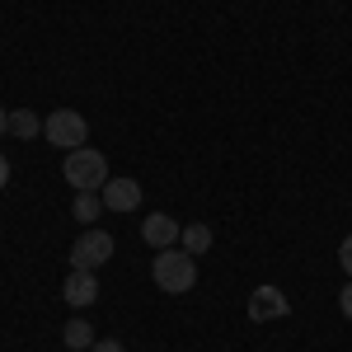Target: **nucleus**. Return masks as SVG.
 Segmentation results:
<instances>
[{
    "label": "nucleus",
    "instance_id": "nucleus-1",
    "mask_svg": "<svg viewBox=\"0 0 352 352\" xmlns=\"http://www.w3.org/2000/svg\"><path fill=\"white\" fill-rule=\"evenodd\" d=\"M151 277H155V287H160L164 296H184V292H192V282H197V258H192L184 244L160 249L151 258Z\"/></svg>",
    "mask_w": 352,
    "mask_h": 352
},
{
    "label": "nucleus",
    "instance_id": "nucleus-2",
    "mask_svg": "<svg viewBox=\"0 0 352 352\" xmlns=\"http://www.w3.org/2000/svg\"><path fill=\"white\" fill-rule=\"evenodd\" d=\"M61 179H66L76 192H99L104 184H109V160H104L99 151H89V146H80V151H66Z\"/></svg>",
    "mask_w": 352,
    "mask_h": 352
},
{
    "label": "nucleus",
    "instance_id": "nucleus-3",
    "mask_svg": "<svg viewBox=\"0 0 352 352\" xmlns=\"http://www.w3.org/2000/svg\"><path fill=\"white\" fill-rule=\"evenodd\" d=\"M43 136L52 141L56 151H80L85 141H89V122L76 109H56L43 118Z\"/></svg>",
    "mask_w": 352,
    "mask_h": 352
},
{
    "label": "nucleus",
    "instance_id": "nucleus-4",
    "mask_svg": "<svg viewBox=\"0 0 352 352\" xmlns=\"http://www.w3.org/2000/svg\"><path fill=\"white\" fill-rule=\"evenodd\" d=\"M113 258V235L99 226H85V235L71 244V268L76 272H99Z\"/></svg>",
    "mask_w": 352,
    "mask_h": 352
},
{
    "label": "nucleus",
    "instance_id": "nucleus-5",
    "mask_svg": "<svg viewBox=\"0 0 352 352\" xmlns=\"http://www.w3.org/2000/svg\"><path fill=\"white\" fill-rule=\"evenodd\" d=\"M292 315V300H287V292H277V287H254L249 292V320L254 324H268V320H287Z\"/></svg>",
    "mask_w": 352,
    "mask_h": 352
},
{
    "label": "nucleus",
    "instance_id": "nucleus-6",
    "mask_svg": "<svg viewBox=\"0 0 352 352\" xmlns=\"http://www.w3.org/2000/svg\"><path fill=\"white\" fill-rule=\"evenodd\" d=\"M99 197H104V207H109V212L127 217V212L141 207V184H136V179H109V184L99 188Z\"/></svg>",
    "mask_w": 352,
    "mask_h": 352
},
{
    "label": "nucleus",
    "instance_id": "nucleus-7",
    "mask_svg": "<svg viewBox=\"0 0 352 352\" xmlns=\"http://www.w3.org/2000/svg\"><path fill=\"white\" fill-rule=\"evenodd\" d=\"M179 235H184V226H179L174 217H164V212H155V217L141 221V240L151 244L155 254H160V249H174V244H179Z\"/></svg>",
    "mask_w": 352,
    "mask_h": 352
},
{
    "label": "nucleus",
    "instance_id": "nucleus-8",
    "mask_svg": "<svg viewBox=\"0 0 352 352\" xmlns=\"http://www.w3.org/2000/svg\"><path fill=\"white\" fill-rule=\"evenodd\" d=\"M61 296H66V305H76V310L94 305V300H99V277H94V272H76V268H71L66 287H61Z\"/></svg>",
    "mask_w": 352,
    "mask_h": 352
},
{
    "label": "nucleus",
    "instance_id": "nucleus-9",
    "mask_svg": "<svg viewBox=\"0 0 352 352\" xmlns=\"http://www.w3.org/2000/svg\"><path fill=\"white\" fill-rule=\"evenodd\" d=\"M104 212H109V207H104V197H99V192H76V202H71V217L80 221V226H94Z\"/></svg>",
    "mask_w": 352,
    "mask_h": 352
},
{
    "label": "nucleus",
    "instance_id": "nucleus-10",
    "mask_svg": "<svg viewBox=\"0 0 352 352\" xmlns=\"http://www.w3.org/2000/svg\"><path fill=\"white\" fill-rule=\"evenodd\" d=\"M61 343L71 352H89L94 348V329H89V320H71V324L61 329Z\"/></svg>",
    "mask_w": 352,
    "mask_h": 352
},
{
    "label": "nucleus",
    "instance_id": "nucleus-11",
    "mask_svg": "<svg viewBox=\"0 0 352 352\" xmlns=\"http://www.w3.org/2000/svg\"><path fill=\"white\" fill-rule=\"evenodd\" d=\"M179 244L188 249L192 258H197V254H207V249H212V226H202V221H192V226H184V235H179Z\"/></svg>",
    "mask_w": 352,
    "mask_h": 352
},
{
    "label": "nucleus",
    "instance_id": "nucleus-12",
    "mask_svg": "<svg viewBox=\"0 0 352 352\" xmlns=\"http://www.w3.org/2000/svg\"><path fill=\"white\" fill-rule=\"evenodd\" d=\"M10 132L19 136V141H33V136L43 132V118H38L33 109H14L10 113Z\"/></svg>",
    "mask_w": 352,
    "mask_h": 352
},
{
    "label": "nucleus",
    "instance_id": "nucleus-13",
    "mask_svg": "<svg viewBox=\"0 0 352 352\" xmlns=\"http://www.w3.org/2000/svg\"><path fill=\"white\" fill-rule=\"evenodd\" d=\"M338 268H343V272L352 277V235H348L343 244H338Z\"/></svg>",
    "mask_w": 352,
    "mask_h": 352
},
{
    "label": "nucleus",
    "instance_id": "nucleus-14",
    "mask_svg": "<svg viewBox=\"0 0 352 352\" xmlns=\"http://www.w3.org/2000/svg\"><path fill=\"white\" fill-rule=\"evenodd\" d=\"M89 352H127V348H122L118 338H94V348H89Z\"/></svg>",
    "mask_w": 352,
    "mask_h": 352
},
{
    "label": "nucleus",
    "instance_id": "nucleus-15",
    "mask_svg": "<svg viewBox=\"0 0 352 352\" xmlns=\"http://www.w3.org/2000/svg\"><path fill=\"white\" fill-rule=\"evenodd\" d=\"M338 310H343V315H348V320H352V277H348V287L338 292Z\"/></svg>",
    "mask_w": 352,
    "mask_h": 352
},
{
    "label": "nucleus",
    "instance_id": "nucleus-16",
    "mask_svg": "<svg viewBox=\"0 0 352 352\" xmlns=\"http://www.w3.org/2000/svg\"><path fill=\"white\" fill-rule=\"evenodd\" d=\"M5 184H10V160L0 155V188H5Z\"/></svg>",
    "mask_w": 352,
    "mask_h": 352
},
{
    "label": "nucleus",
    "instance_id": "nucleus-17",
    "mask_svg": "<svg viewBox=\"0 0 352 352\" xmlns=\"http://www.w3.org/2000/svg\"><path fill=\"white\" fill-rule=\"evenodd\" d=\"M5 132H10V113L0 109V136H5Z\"/></svg>",
    "mask_w": 352,
    "mask_h": 352
},
{
    "label": "nucleus",
    "instance_id": "nucleus-18",
    "mask_svg": "<svg viewBox=\"0 0 352 352\" xmlns=\"http://www.w3.org/2000/svg\"><path fill=\"white\" fill-rule=\"evenodd\" d=\"M66 352H71V348H66Z\"/></svg>",
    "mask_w": 352,
    "mask_h": 352
}]
</instances>
